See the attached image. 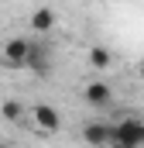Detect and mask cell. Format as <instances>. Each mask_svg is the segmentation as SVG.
Returning a JSON list of instances; mask_svg holds the SVG:
<instances>
[{"label":"cell","instance_id":"obj_1","mask_svg":"<svg viewBox=\"0 0 144 148\" xmlns=\"http://www.w3.org/2000/svg\"><path fill=\"white\" fill-rule=\"evenodd\" d=\"M113 145L144 148V121L141 117H124L120 124H113Z\"/></svg>","mask_w":144,"mask_h":148},{"label":"cell","instance_id":"obj_2","mask_svg":"<svg viewBox=\"0 0 144 148\" xmlns=\"http://www.w3.org/2000/svg\"><path fill=\"white\" fill-rule=\"evenodd\" d=\"M28 59H31V41L28 38H10L3 45V62L14 66V69H28Z\"/></svg>","mask_w":144,"mask_h":148},{"label":"cell","instance_id":"obj_3","mask_svg":"<svg viewBox=\"0 0 144 148\" xmlns=\"http://www.w3.org/2000/svg\"><path fill=\"white\" fill-rule=\"evenodd\" d=\"M82 141L93 148H103V145H113V124H103V121H89L82 127Z\"/></svg>","mask_w":144,"mask_h":148},{"label":"cell","instance_id":"obj_4","mask_svg":"<svg viewBox=\"0 0 144 148\" xmlns=\"http://www.w3.org/2000/svg\"><path fill=\"white\" fill-rule=\"evenodd\" d=\"M31 114H35V124L41 131H48V134H55V131L62 127V117H58V110H55L52 103H38Z\"/></svg>","mask_w":144,"mask_h":148},{"label":"cell","instance_id":"obj_5","mask_svg":"<svg viewBox=\"0 0 144 148\" xmlns=\"http://www.w3.org/2000/svg\"><path fill=\"white\" fill-rule=\"evenodd\" d=\"M82 97H86V103H93V107H107L110 100H113V90H110V83H89Z\"/></svg>","mask_w":144,"mask_h":148},{"label":"cell","instance_id":"obj_6","mask_svg":"<svg viewBox=\"0 0 144 148\" xmlns=\"http://www.w3.org/2000/svg\"><path fill=\"white\" fill-rule=\"evenodd\" d=\"M28 69H31V73H38V76H48V73H52V62H48V48H45V45H31Z\"/></svg>","mask_w":144,"mask_h":148},{"label":"cell","instance_id":"obj_7","mask_svg":"<svg viewBox=\"0 0 144 148\" xmlns=\"http://www.w3.org/2000/svg\"><path fill=\"white\" fill-rule=\"evenodd\" d=\"M31 28H35L38 35L52 31V28H55V10H52V7H38L35 14H31Z\"/></svg>","mask_w":144,"mask_h":148},{"label":"cell","instance_id":"obj_8","mask_svg":"<svg viewBox=\"0 0 144 148\" xmlns=\"http://www.w3.org/2000/svg\"><path fill=\"white\" fill-rule=\"evenodd\" d=\"M110 59H113V55H110V48H103V45H93V48H89V66H93V69H107Z\"/></svg>","mask_w":144,"mask_h":148},{"label":"cell","instance_id":"obj_9","mask_svg":"<svg viewBox=\"0 0 144 148\" xmlns=\"http://www.w3.org/2000/svg\"><path fill=\"white\" fill-rule=\"evenodd\" d=\"M0 114H3V121H21V117H24V103H21V100H7V103L0 107Z\"/></svg>","mask_w":144,"mask_h":148},{"label":"cell","instance_id":"obj_10","mask_svg":"<svg viewBox=\"0 0 144 148\" xmlns=\"http://www.w3.org/2000/svg\"><path fill=\"white\" fill-rule=\"evenodd\" d=\"M0 148H10V145H3V141H0Z\"/></svg>","mask_w":144,"mask_h":148},{"label":"cell","instance_id":"obj_11","mask_svg":"<svg viewBox=\"0 0 144 148\" xmlns=\"http://www.w3.org/2000/svg\"><path fill=\"white\" fill-rule=\"evenodd\" d=\"M141 76H144V62H141Z\"/></svg>","mask_w":144,"mask_h":148},{"label":"cell","instance_id":"obj_12","mask_svg":"<svg viewBox=\"0 0 144 148\" xmlns=\"http://www.w3.org/2000/svg\"><path fill=\"white\" fill-rule=\"evenodd\" d=\"M113 148H120V145H113Z\"/></svg>","mask_w":144,"mask_h":148}]
</instances>
